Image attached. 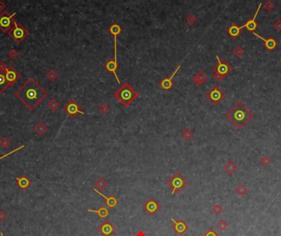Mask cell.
I'll return each instance as SVG.
<instances>
[{
    "instance_id": "6da1fadb",
    "label": "cell",
    "mask_w": 281,
    "mask_h": 236,
    "mask_svg": "<svg viewBox=\"0 0 281 236\" xmlns=\"http://www.w3.org/2000/svg\"><path fill=\"white\" fill-rule=\"evenodd\" d=\"M48 95L47 90L33 78L29 79L17 91L15 92V96L30 111L35 109Z\"/></svg>"
},
{
    "instance_id": "7a4b0ae2",
    "label": "cell",
    "mask_w": 281,
    "mask_h": 236,
    "mask_svg": "<svg viewBox=\"0 0 281 236\" xmlns=\"http://www.w3.org/2000/svg\"><path fill=\"white\" fill-rule=\"evenodd\" d=\"M227 119L229 120L238 130H241L253 118L254 114L241 101H237L233 108L226 113Z\"/></svg>"
},
{
    "instance_id": "3957f363",
    "label": "cell",
    "mask_w": 281,
    "mask_h": 236,
    "mask_svg": "<svg viewBox=\"0 0 281 236\" xmlns=\"http://www.w3.org/2000/svg\"><path fill=\"white\" fill-rule=\"evenodd\" d=\"M139 96L138 92H136L129 85L128 83L125 82L122 86L113 94V97L117 101L122 103L124 108H128L129 105Z\"/></svg>"
},
{
    "instance_id": "277c9868",
    "label": "cell",
    "mask_w": 281,
    "mask_h": 236,
    "mask_svg": "<svg viewBox=\"0 0 281 236\" xmlns=\"http://www.w3.org/2000/svg\"><path fill=\"white\" fill-rule=\"evenodd\" d=\"M216 59L218 63L213 67V78L216 82H219L229 75L232 71V67L225 60L220 59L218 55H216Z\"/></svg>"
},
{
    "instance_id": "5b68a950",
    "label": "cell",
    "mask_w": 281,
    "mask_h": 236,
    "mask_svg": "<svg viewBox=\"0 0 281 236\" xmlns=\"http://www.w3.org/2000/svg\"><path fill=\"white\" fill-rule=\"evenodd\" d=\"M165 183L171 189L172 195H173L175 194H178L181 191L183 190L188 185V181L185 179L180 172H176Z\"/></svg>"
},
{
    "instance_id": "8992f818",
    "label": "cell",
    "mask_w": 281,
    "mask_h": 236,
    "mask_svg": "<svg viewBox=\"0 0 281 236\" xmlns=\"http://www.w3.org/2000/svg\"><path fill=\"white\" fill-rule=\"evenodd\" d=\"M7 34L17 44H20L29 36V31L16 20L14 21L13 25Z\"/></svg>"
},
{
    "instance_id": "52a82bcc",
    "label": "cell",
    "mask_w": 281,
    "mask_h": 236,
    "mask_svg": "<svg viewBox=\"0 0 281 236\" xmlns=\"http://www.w3.org/2000/svg\"><path fill=\"white\" fill-rule=\"evenodd\" d=\"M16 13L10 14L7 11H2L0 13V30L3 33H7L11 30L13 25L14 16Z\"/></svg>"
},
{
    "instance_id": "ba28073f",
    "label": "cell",
    "mask_w": 281,
    "mask_h": 236,
    "mask_svg": "<svg viewBox=\"0 0 281 236\" xmlns=\"http://www.w3.org/2000/svg\"><path fill=\"white\" fill-rule=\"evenodd\" d=\"M205 96L214 105H217L224 99L225 94L218 86L215 85L206 93Z\"/></svg>"
},
{
    "instance_id": "9c48e42d",
    "label": "cell",
    "mask_w": 281,
    "mask_h": 236,
    "mask_svg": "<svg viewBox=\"0 0 281 236\" xmlns=\"http://www.w3.org/2000/svg\"><path fill=\"white\" fill-rule=\"evenodd\" d=\"M63 111H64L65 113H67L68 116H69L71 118H74V117H76V115L78 114H82L84 115L85 113L83 112L82 110L80 108V106L77 103H76L74 99H71L70 100L68 103L64 106V108H63Z\"/></svg>"
},
{
    "instance_id": "30bf717a",
    "label": "cell",
    "mask_w": 281,
    "mask_h": 236,
    "mask_svg": "<svg viewBox=\"0 0 281 236\" xmlns=\"http://www.w3.org/2000/svg\"><path fill=\"white\" fill-rule=\"evenodd\" d=\"M5 76H6V80H7V85L8 86H12V85L21 79V74L19 73L18 71H16V69L13 67H8L5 70Z\"/></svg>"
},
{
    "instance_id": "8fae6325",
    "label": "cell",
    "mask_w": 281,
    "mask_h": 236,
    "mask_svg": "<svg viewBox=\"0 0 281 236\" xmlns=\"http://www.w3.org/2000/svg\"><path fill=\"white\" fill-rule=\"evenodd\" d=\"M160 207H161L160 204L154 198H150L143 205V208L145 212H147L150 216H154L160 209Z\"/></svg>"
},
{
    "instance_id": "7c38bea8",
    "label": "cell",
    "mask_w": 281,
    "mask_h": 236,
    "mask_svg": "<svg viewBox=\"0 0 281 236\" xmlns=\"http://www.w3.org/2000/svg\"><path fill=\"white\" fill-rule=\"evenodd\" d=\"M98 230L103 236H111L116 231V227L110 222V220H105L99 225Z\"/></svg>"
},
{
    "instance_id": "4fadbf2b",
    "label": "cell",
    "mask_w": 281,
    "mask_h": 236,
    "mask_svg": "<svg viewBox=\"0 0 281 236\" xmlns=\"http://www.w3.org/2000/svg\"><path fill=\"white\" fill-rule=\"evenodd\" d=\"M108 32L110 33L111 34H113V38H114V58H113V61L117 63V38L118 36V34L121 32H122V27L120 26L117 23H114L113 25H110V27L108 28Z\"/></svg>"
},
{
    "instance_id": "5bb4252c",
    "label": "cell",
    "mask_w": 281,
    "mask_h": 236,
    "mask_svg": "<svg viewBox=\"0 0 281 236\" xmlns=\"http://www.w3.org/2000/svg\"><path fill=\"white\" fill-rule=\"evenodd\" d=\"M181 66H182V64L180 63V64L177 66V68L175 69V71H173V73L169 77H168V78H164V80H162L161 81H160V83H159V85H160V87H161L163 90H169L173 88V78L176 76V75H177V73L178 72V71L180 70V68H181Z\"/></svg>"
},
{
    "instance_id": "9a60e30c",
    "label": "cell",
    "mask_w": 281,
    "mask_h": 236,
    "mask_svg": "<svg viewBox=\"0 0 281 236\" xmlns=\"http://www.w3.org/2000/svg\"><path fill=\"white\" fill-rule=\"evenodd\" d=\"M261 5H262V3L260 2V4H259V6L257 7V9H256V13H255V15H254L253 17H252V18L249 19L248 21H246L244 25H242V27L246 28V30H248V31L254 32V30H256V28H258V26H259V24H258V23L256 21V16H257L258 13H259V11H260Z\"/></svg>"
},
{
    "instance_id": "2e32d148",
    "label": "cell",
    "mask_w": 281,
    "mask_h": 236,
    "mask_svg": "<svg viewBox=\"0 0 281 236\" xmlns=\"http://www.w3.org/2000/svg\"><path fill=\"white\" fill-rule=\"evenodd\" d=\"M170 220L173 221V230L177 233V234H179V235H182L185 233V232L187 231V229H188V226L186 223L183 221V220H176L175 219H173V218L171 217Z\"/></svg>"
},
{
    "instance_id": "e0dca14e",
    "label": "cell",
    "mask_w": 281,
    "mask_h": 236,
    "mask_svg": "<svg viewBox=\"0 0 281 236\" xmlns=\"http://www.w3.org/2000/svg\"><path fill=\"white\" fill-rule=\"evenodd\" d=\"M252 34H254L255 36H256L257 38H259L260 39H261L263 42H264V45H265V48L267 49L268 51H272L274 50V48H276V46L278 45V43L275 39L273 38V37H269L268 39H264L263 37L260 36L259 34H257L255 32H251Z\"/></svg>"
},
{
    "instance_id": "ac0fdd59",
    "label": "cell",
    "mask_w": 281,
    "mask_h": 236,
    "mask_svg": "<svg viewBox=\"0 0 281 236\" xmlns=\"http://www.w3.org/2000/svg\"><path fill=\"white\" fill-rule=\"evenodd\" d=\"M93 190H94V192L96 193L97 194H99L100 197L104 198V200H105V204L109 208H114V207H117V203H118V200L113 195H111L109 197H106L105 195H104L102 193L99 192L97 189H93Z\"/></svg>"
},
{
    "instance_id": "d6986e66",
    "label": "cell",
    "mask_w": 281,
    "mask_h": 236,
    "mask_svg": "<svg viewBox=\"0 0 281 236\" xmlns=\"http://www.w3.org/2000/svg\"><path fill=\"white\" fill-rule=\"evenodd\" d=\"M242 29H243V27L242 26H238V25L236 24V23H232L229 26L227 29V32H228V35H230L231 38L235 39L237 38L240 34H241V30Z\"/></svg>"
},
{
    "instance_id": "ffe728a7",
    "label": "cell",
    "mask_w": 281,
    "mask_h": 236,
    "mask_svg": "<svg viewBox=\"0 0 281 236\" xmlns=\"http://www.w3.org/2000/svg\"><path fill=\"white\" fill-rule=\"evenodd\" d=\"M117 67H118V64H117V62H114L113 60H109V61H108V62H106L105 69L108 71H109L110 73H112L114 75V76H115V78H116V80H117V83L120 84V80H119V79H118V76H117Z\"/></svg>"
},
{
    "instance_id": "44dd1931",
    "label": "cell",
    "mask_w": 281,
    "mask_h": 236,
    "mask_svg": "<svg viewBox=\"0 0 281 236\" xmlns=\"http://www.w3.org/2000/svg\"><path fill=\"white\" fill-rule=\"evenodd\" d=\"M8 87L5 76V70L0 68V94H3Z\"/></svg>"
},
{
    "instance_id": "7402d4cb",
    "label": "cell",
    "mask_w": 281,
    "mask_h": 236,
    "mask_svg": "<svg viewBox=\"0 0 281 236\" xmlns=\"http://www.w3.org/2000/svg\"><path fill=\"white\" fill-rule=\"evenodd\" d=\"M208 80L207 76L205 75V72L202 71H200L198 73L193 76V83L195 85H203L204 83Z\"/></svg>"
},
{
    "instance_id": "603a6c76",
    "label": "cell",
    "mask_w": 281,
    "mask_h": 236,
    "mask_svg": "<svg viewBox=\"0 0 281 236\" xmlns=\"http://www.w3.org/2000/svg\"><path fill=\"white\" fill-rule=\"evenodd\" d=\"M89 212H93V213H96L99 218L101 219H106L107 216L109 214L108 209L106 207H100L99 209L97 210H93V209H88Z\"/></svg>"
},
{
    "instance_id": "cb8c5ba5",
    "label": "cell",
    "mask_w": 281,
    "mask_h": 236,
    "mask_svg": "<svg viewBox=\"0 0 281 236\" xmlns=\"http://www.w3.org/2000/svg\"><path fill=\"white\" fill-rule=\"evenodd\" d=\"M16 184H17L19 188H21V189H25L30 185L31 183H30V180L28 179L27 177L25 176H21L18 177L16 179Z\"/></svg>"
},
{
    "instance_id": "d4e9b609",
    "label": "cell",
    "mask_w": 281,
    "mask_h": 236,
    "mask_svg": "<svg viewBox=\"0 0 281 236\" xmlns=\"http://www.w3.org/2000/svg\"><path fill=\"white\" fill-rule=\"evenodd\" d=\"M237 169V165L233 163V161L231 160L228 161V163L224 165V170H225V171L227 172L229 176L233 175V173L236 171V170Z\"/></svg>"
},
{
    "instance_id": "484cf974",
    "label": "cell",
    "mask_w": 281,
    "mask_h": 236,
    "mask_svg": "<svg viewBox=\"0 0 281 236\" xmlns=\"http://www.w3.org/2000/svg\"><path fill=\"white\" fill-rule=\"evenodd\" d=\"M35 131L37 134L39 135H43L44 134H45L48 131V127L44 123H43L42 122H39V123L37 124L36 126H35Z\"/></svg>"
},
{
    "instance_id": "4316f807",
    "label": "cell",
    "mask_w": 281,
    "mask_h": 236,
    "mask_svg": "<svg viewBox=\"0 0 281 236\" xmlns=\"http://www.w3.org/2000/svg\"><path fill=\"white\" fill-rule=\"evenodd\" d=\"M59 106L60 103L54 99H52L48 103V108H49L52 112H55V111L59 108Z\"/></svg>"
},
{
    "instance_id": "83f0119b",
    "label": "cell",
    "mask_w": 281,
    "mask_h": 236,
    "mask_svg": "<svg viewBox=\"0 0 281 236\" xmlns=\"http://www.w3.org/2000/svg\"><path fill=\"white\" fill-rule=\"evenodd\" d=\"M94 185H95V186L97 187V189H104L106 186H107L108 183H107V181H106L104 178L100 177V178H99V179L94 182Z\"/></svg>"
},
{
    "instance_id": "f1b7e54d",
    "label": "cell",
    "mask_w": 281,
    "mask_h": 236,
    "mask_svg": "<svg viewBox=\"0 0 281 236\" xmlns=\"http://www.w3.org/2000/svg\"><path fill=\"white\" fill-rule=\"evenodd\" d=\"M182 137L185 140H190L191 138L193 137V133L192 131L190 130V129L187 128L183 130V131L182 132Z\"/></svg>"
},
{
    "instance_id": "f546056e",
    "label": "cell",
    "mask_w": 281,
    "mask_h": 236,
    "mask_svg": "<svg viewBox=\"0 0 281 236\" xmlns=\"http://www.w3.org/2000/svg\"><path fill=\"white\" fill-rule=\"evenodd\" d=\"M236 193H237V194L239 195V196H243L245 195L247 193V189H246V185H239L237 186V188L236 189Z\"/></svg>"
},
{
    "instance_id": "4dcf8cb0",
    "label": "cell",
    "mask_w": 281,
    "mask_h": 236,
    "mask_svg": "<svg viewBox=\"0 0 281 236\" xmlns=\"http://www.w3.org/2000/svg\"><path fill=\"white\" fill-rule=\"evenodd\" d=\"M58 77V74L55 71H53V70H50V71H48L46 74V78L48 79L49 81H53V80H55Z\"/></svg>"
},
{
    "instance_id": "1f68e13d",
    "label": "cell",
    "mask_w": 281,
    "mask_h": 236,
    "mask_svg": "<svg viewBox=\"0 0 281 236\" xmlns=\"http://www.w3.org/2000/svg\"><path fill=\"white\" fill-rule=\"evenodd\" d=\"M263 7H264V9H265V11H271L272 10H274V8H275V5L273 3L272 1H269H269H266V2L264 3Z\"/></svg>"
},
{
    "instance_id": "d6a6232c",
    "label": "cell",
    "mask_w": 281,
    "mask_h": 236,
    "mask_svg": "<svg viewBox=\"0 0 281 236\" xmlns=\"http://www.w3.org/2000/svg\"><path fill=\"white\" fill-rule=\"evenodd\" d=\"M233 54H234V56H236L237 58H240V57L244 54V50H243V48H242L241 46H237V47L234 48V49H233Z\"/></svg>"
},
{
    "instance_id": "836d02e7",
    "label": "cell",
    "mask_w": 281,
    "mask_h": 236,
    "mask_svg": "<svg viewBox=\"0 0 281 236\" xmlns=\"http://www.w3.org/2000/svg\"><path fill=\"white\" fill-rule=\"evenodd\" d=\"M196 21H197V19H196V17L194 16L193 14L189 13L188 15H187V18H186V22H187L189 25H194Z\"/></svg>"
},
{
    "instance_id": "e575fe53",
    "label": "cell",
    "mask_w": 281,
    "mask_h": 236,
    "mask_svg": "<svg viewBox=\"0 0 281 236\" xmlns=\"http://www.w3.org/2000/svg\"><path fill=\"white\" fill-rule=\"evenodd\" d=\"M212 211H213V212H214L215 215H219V214L223 212V207H222V206L220 204L216 203L212 207Z\"/></svg>"
},
{
    "instance_id": "d590c367",
    "label": "cell",
    "mask_w": 281,
    "mask_h": 236,
    "mask_svg": "<svg viewBox=\"0 0 281 236\" xmlns=\"http://www.w3.org/2000/svg\"><path fill=\"white\" fill-rule=\"evenodd\" d=\"M271 163V160L270 158H268L267 156H264L260 159V163L261 164V166H263L264 167H266L270 164Z\"/></svg>"
},
{
    "instance_id": "8d00e7d4",
    "label": "cell",
    "mask_w": 281,
    "mask_h": 236,
    "mask_svg": "<svg viewBox=\"0 0 281 236\" xmlns=\"http://www.w3.org/2000/svg\"><path fill=\"white\" fill-rule=\"evenodd\" d=\"M228 226V224L227 223V221H225L224 220H219L218 224H217V228L219 229H220L221 231H223V230H225Z\"/></svg>"
},
{
    "instance_id": "74e56055",
    "label": "cell",
    "mask_w": 281,
    "mask_h": 236,
    "mask_svg": "<svg viewBox=\"0 0 281 236\" xmlns=\"http://www.w3.org/2000/svg\"><path fill=\"white\" fill-rule=\"evenodd\" d=\"M0 145H1L3 149H7V148L11 145V141H10V140H8L7 137H3L2 140H0Z\"/></svg>"
},
{
    "instance_id": "f35d334b",
    "label": "cell",
    "mask_w": 281,
    "mask_h": 236,
    "mask_svg": "<svg viewBox=\"0 0 281 236\" xmlns=\"http://www.w3.org/2000/svg\"><path fill=\"white\" fill-rule=\"evenodd\" d=\"M7 57H9L10 59L12 60H16L17 57H19V53L16 49H12V50H10L7 53Z\"/></svg>"
},
{
    "instance_id": "ab89813d",
    "label": "cell",
    "mask_w": 281,
    "mask_h": 236,
    "mask_svg": "<svg viewBox=\"0 0 281 236\" xmlns=\"http://www.w3.org/2000/svg\"><path fill=\"white\" fill-rule=\"evenodd\" d=\"M24 147H25V145H21V146H20V147H18V148H16V149H13V150H12V151L9 152V153H7V154H4V155H2V157H0V161L2 160V159H3V158H7V156H9V155H11V154H14V153H16V152L19 151V150H21V149H23Z\"/></svg>"
},
{
    "instance_id": "60d3db41",
    "label": "cell",
    "mask_w": 281,
    "mask_h": 236,
    "mask_svg": "<svg viewBox=\"0 0 281 236\" xmlns=\"http://www.w3.org/2000/svg\"><path fill=\"white\" fill-rule=\"evenodd\" d=\"M99 111L102 114H106L109 111V107L107 104H105V103H103V104L99 106Z\"/></svg>"
},
{
    "instance_id": "b9f144b4",
    "label": "cell",
    "mask_w": 281,
    "mask_h": 236,
    "mask_svg": "<svg viewBox=\"0 0 281 236\" xmlns=\"http://www.w3.org/2000/svg\"><path fill=\"white\" fill-rule=\"evenodd\" d=\"M273 26H274V28L277 30V31L280 32L281 31V20L280 19L277 20V21L274 23V25H273Z\"/></svg>"
},
{
    "instance_id": "7bdbcfd3",
    "label": "cell",
    "mask_w": 281,
    "mask_h": 236,
    "mask_svg": "<svg viewBox=\"0 0 281 236\" xmlns=\"http://www.w3.org/2000/svg\"><path fill=\"white\" fill-rule=\"evenodd\" d=\"M203 236H219V235H218V234H217L216 232L214 231V229H209L207 231L205 232V234Z\"/></svg>"
},
{
    "instance_id": "ee69618b",
    "label": "cell",
    "mask_w": 281,
    "mask_h": 236,
    "mask_svg": "<svg viewBox=\"0 0 281 236\" xmlns=\"http://www.w3.org/2000/svg\"><path fill=\"white\" fill-rule=\"evenodd\" d=\"M7 217V214L4 213L2 211H0V221H3Z\"/></svg>"
},
{
    "instance_id": "f6af8a7d",
    "label": "cell",
    "mask_w": 281,
    "mask_h": 236,
    "mask_svg": "<svg viewBox=\"0 0 281 236\" xmlns=\"http://www.w3.org/2000/svg\"><path fill=\"white\" fill-rule=\"evenodd\" d=\"M0 68L2 69V70H6V68H7V65L3 61H0Z\"/></svg>"
},
{
    "instance_id": "bcb514c9",
    "label": "cell",
    "mask_w": 281,
    "mask_h": 236,
    "mask_svg": "<svg viewBox=\"0 0 281 236\" xmlns=\"http://www.w3.org/2000/svg\"><path fill=\"white\" fill-rule=\"evenodd\" d=\"M5 7H6V5L3 2H0V11H4Z\"/></svg>"
},
{
    "instance_id": "7dc6e473",
    "label": "cell",
    "mask_w": 281,
    "mask_h": 236,
    "mask_svg": "<svg viewBox=\"0 0 281 236\" xmlns=\"http://www.w3.org/2000/svg\"><path fill=\"white\" fill-rule=\"evenodd\" d=\"M136 236H145V234L142 231V230H140V231H138L136 233Z\"/></svg>"
},
{
    "instance_id": "c3c4849f",
    "label": "cell",
    "mask_w": 281,
    "mask_h": 236,
    "mask_svg": "<svg viewBox=\"0 0 281 236\" xmlns=\"http://www.w3.org/2000/svg\"><path fill=\"white\" fill-rule=\"evenodd\" d=\"M1 236H3V234H2V233H1Z\"/></svg>"
}]
</instances>
